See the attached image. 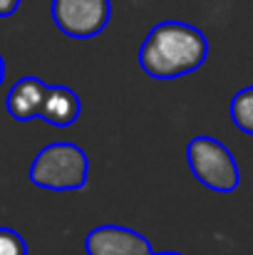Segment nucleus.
I'll use <instances>...</instances> for the list:
<instances>
[{"label":"nucleus","instance_id":"1","mask_svg":"<svg viewBox=\"0 0 253 255\" xmlns=\"http://www.w3.org/2000/svg\"><path fill=\"white\" fill-rule=\"evenodd\" d=\"M209 55L206 35L189 22H157L139 47V67L154 80H176L196 72Z\"/></svg>","mask_w":253,"mask_h":255},{"label":"nucleus","instance_id":"2","mask_svg":"<svg viewBox=\"0 0 253 255\" xmlns=\"http://www.w3.org/2000/svg\"><path fill=\"white\" fill-rule=\"evenodd\" d=\"M89 161L82 146L72 141H52L37 151L27 178L47 191H77L87 186Z\"/></svg>","mask_w":253,"mask_h":255},{"label":"nucleus","instance_id":"3","mask_svg":"<svg viewBox=\"0 0 253 255\" xmlns=\"http://www.w3.org/2000/svg\"><path fill=\"white\" fill-rule=\"evenodd\" d=\"M186 164L194 178L216 193H231L241 183L234 154L214 136H194L186 144Z\"/></svg>","mask_w":253,"mask_h":255},{"label":"nucleus","instance_id":"4","mask_svg":"<svg viewBox=\"0 0 253 255\" xmlns=\"http://www.w3.org/2000/svg\"><path fill=\"white\" fill-rule=\"evenodd\" d=\"M109 0H52V20L67 37L89 40L109 22Z\"/></svg>","mask_w":253,"mask_h":255},{"label":"nucleus","instance_id":"5","mask_svg":"<svg viewBox=\"0 0 253 255\" xmlns=\"http://www.w3.org/2000/svg\"><path fill=\"white\" fill-rule=\"evenodd\" d=\"M84 253L87 255H152V243L139 231L107 223L97 226L84 238Z\"/></svg>","mask_w":253,"mask_h":255},{"label":"nucleus","instance_id":"6","mask_svg":"<svg viewBox=\"0 0 253 255\" xmlns=\"http://www.w3.org/2000/svg\"><path fill=\"white\" fill-rule=\"evenodd\" d=\"M45 94H47V85L42 80H37V77H20L15 85L10 87V92H7V99H5L7 114L15 122L40 119Z\"/></svg>","mask_w":253,"mask_h":255},{"label":"nucleus","instance_id":"7","mask_svg":"<svg viewBox=\"0 0 253 255\" xmlns=\"http://www.w3.org/2000/svg\"><path fill=\"white\" fill-rule=\"evenodd\" d=\"M80 114H82L80 97L70 87H65V85L47 87L40 119H45L52 127H70V124H75L80 119Z\"/></svg>","mask_w":253,"mask_h":255},{"label":"nucleus","instance_id":"8","mask_svg":"<svg viewBox=\"0 0 253 255\" xmlns=\"http://www.w3.org/2000/svg\"><path fill=\"white\" fill-rule=\"evenodd\" d=\"M231 119L234 124L244 131V134H251L253 136V85L244 87L241 92L234 94L231 99Z\"/></svg>","mask_w":253,"mask_h":255},{"label":"nucleus","instance_id":"9","mask_svg":"<svg viewBox=\"0 0 253 255\" xmlns=\"http://www.w3.org/2000/svg\"><path fill=\"white\" fill-rule=\"evenodd\" d=\"M0 255H27V243L12 228H0Z\"/></svg>","mask_w":253,"mask_h":255},{"label":"nucleus","instance_id":"10","mask_svg":"<svg viewBox=\"0 0 253 255\" xmlns=\"http://www.w3.org/2000/svg\"><path fill=\"white\" fill-rule=\"evenodd\" d=\"M17 5H20V0H0V17H7V15H12Z\"/></svg>","mask_w":253,"mask_h":255},{"label":"nucleus","instance_id":"11","mask_svg":"<svg viewBox=\"0 0 253 255\" xmlns=\"http://www.w3.org/2000/svg\"><path fill=\"white\" fill-rule=\"evenodd\" d=\"M2 80H5V62H2V57H0V85H2Z\"/></svg>","mask_w":253,"mask_h":255},{"label":"nucleus","instance_id":"12","mask_svg":"<svg viewBox=\"0 0 253 255\" xmlns=\"http://www.w3.org/2000/svg\"><path fill=\"white\" fill-rule=\"evenodd\" d=\"M152 255H184V253H174V251H167V253H152Z\"/></svg>","mask_w":253,"mask_h":255}]
</instances>
